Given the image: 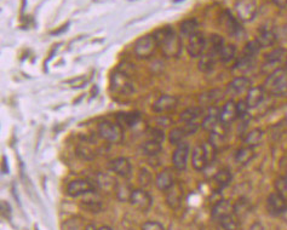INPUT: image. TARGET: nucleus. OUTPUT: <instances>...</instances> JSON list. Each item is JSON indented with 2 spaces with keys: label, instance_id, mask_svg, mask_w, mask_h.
<instances>
[{
  "label": "nucleus",
  "instance_id": "nucleus-1",
  "mask_svg": "<svg viewBox=\"0 0 287 230\" xmlns=\"http://www.w3.org/2000/svg\"><path fill=\"white\" fill-rule=\"evenodd\" d=\"M154 38L157 39L159 48L165 57L176 58L182 52V40L177 33L172 29V27H164L155 32Z\"/></svg>",
  "mask_w": 287,
  "mask_h": 230
},
{
  "label": "nucleus",
  "instance_id": "nucleus-2",
  "mask_svg": "<svg viewBox=\"0 0 287 230\" xmlns=\"http://www.w3.org/2000/svg\"><path fill=\"white\" fill-rule=\"evenodd\" d=\"M262 88L271 96H282L287 93V68H276L271 71Z\"/></svg>",
  "mask_w": 287,
  "mask_h": 230
},
{
  "label": "nucleus",
  "instance_id": "nucleus-3",
  "mask_svg": "<svg viewBox=\"0 0 287 230\" xmlns=\"http://www.w3.org/2000/svg\"><path fill=\"white\" fill-rule=\"evenodd\" d=\"M158 46V42L154 38V35H145L135 43L133 50H135V55L137 57L141 58V60H147V58L154 55Z\"/></svg>",
  "mask_w": 287,
  "mask_h": 230
},
{
  "label": "nucleus",
  "instance_id": "nucleus-4",
  "mask_svg": "<svg viewBox=\"0 0 287 230\" xmlns=\"http://www.w3.org/2000/svg\"><path fill=\"white\" fill-rule=\"evenodd\" d=\"M98 133L101 138L107 141L112 144H118L123 141V129L120 125L109 123V121H103L98 126Z\"/></svg>",
  "mask_w": 287,
  "mask_h": 230
},
{
  "label": "nucleus",
  "instance_id": "nucleus-5",
  "mask_svg": "<svg viewBox=\"0 0 287 230\" xmlns=\"http://www.w3.org/2000/svg\"><path fill=\"white\" fill-rule=\"evenodd\" d=\"M236 17L242 22H249L256 17L257 14V4L255 0H236L234 5Z\"/></svg>",
  "mask_w": 287,
  "mask_h": 230
},
{
  "label": "nucleus",
  "instance_id": "nucleus-6",
  "mask_svg": "<svg viewBox=\"0 0 287 230\" xmlns=\"http://www.w3.org/2000/svg\"><path fill=\"white\" fill-rule=\"evenodd\" d=\"M112 90L114 92L120 93V95H129L133 91L132 83H131V76L125 74L124 71L118 70L113 73L111 79Z\"/></svg>",
  "mask_w": 287,
  "mask_h": 230
},
{
  "label": "nucleus",
  "instance_id": "nucleus-7",
  "mask_svg": "<svg viewBox=\"0 0 287 230\" xmlns=\"http://www.w3.org/2000/svg\"><path fill=\"white\" fill-rule=\"evenodd\" d=\"M287 210V199L279 191L271 193L267 199V211L270 216H280Z\"/></svg>",
  "mask_w": 287,
  "mask_h": 230
},
{
  "label": "nucleus",
  "instance_id": "nucleus-8",
  "mask_svg": "<svg viewBox=\"0 0 287 230\" xmlns=\"http://www.w3.org/2000/svg\"><path fill=\"white\" fill-rule=\"evenodd\" d=\"M129 203L132 205L136 210L141 211V212H146L149 208L152 207V197L143 189H135L132 191Z\"/></svg>",
  "mask_w": 287,
  "mask_h": 230
},
{
  "label": "nucleus",
  "instance_id": "nucleus-9",
  "mask_svg": "<svg viewBox=\"0 0 287 230\" xmlns=\"http://www.w3.org/2000/svg\"><path fill=\"white\" fill-rule=\"evenodd\" d=\"M183 198H185V190H183V186L180 183L174 182L170 188L165 191V199H166V203L168 206L173 210L181 207V205L183 203Z\"/></svg>",
  "mask_w": 287,
  "mask_h": 230
},
{
  "label": "nucleus",
  "instance_id": "nucleus-10",
  "mask_svg": "<svg viewBox=\"0 0 287 230\" xmlns=\"http://www.w3.org/2000/svg\"><path fill=\"white\" fill-rule=\"evenodd\" d=\"M189 144L188 143L183 142L181 144L177 145V148L174 149L173 155H172V164L174 169L178 171H185L187 169V165H188V157H189Z\"/></svg>",
  "mask_w": 287,
  "mask_h": 230
},
{
  "label": "nucleus",
  "instance_id": "nucleus-11",
  "mask_svg": "<svg viewBox=\"0 0 287 230\" xmlns=\"http://www.w3.org/2000/svg\"><path fill=\"white\" fill-rule=\"evenodd\" d=\"M95 191V184L86 179H76L70 182L67 186L68 195L71 198H78L85 195L87 193Z\"/></svg>",
  "mask_w": 287,
  "mask_h": 230
},
{
  "label": "nucleus",
  "instance_id": "nucleus-12",
  "mask_svg": "<svg viewBox=\"0 0 287 230\" xmlns=\"http://www.w3.org/2000/svg\"><path fill=\"white\" fill-rule=\"evenodd\" d=\"M177 104H178V98L174 96L163 95L153 103V110L158 114L168 113V111L173 110Z\"/></svg>",
  "mask_w": 287,
  "mask_h": 230
},
{
  "label": "nucleus",
  "instance_id": "nucleus-13",
  "mask_svg": "<svg viewBox=\"0 0 287 230\" xmlns=\"http://www.w3.org/2000/svg\"><path fill=\"white\" fill-rule=\"evenodd\" d=\"M188 54L193 58H200L201 55L205 52L206 49V39L202 34L199 32L189 38L188 43Z\"/></svg>",
  "mask_w": 287,
  "mask_h": 230
},
{
  "label": "nucleus",
  "instance_id": "nucleus-14",
  "mask_svg": "<svg viewBox=\"0 0 287 230\" xmlns=\"http://www.w3.org/2000/svg\"><path fill=\"white\" fill-rule=\"evenodd\" d=\"M222 121H221L220 118V110L217 108L211 107L210 110H208V114L202 119L201 126L202 129L206 130V131L214 132L220 130V127L222 126Z\"/></svg>",
  "mask_w": 287,
  "mask_h": 230
},
{
  "label": "nucleus",
  "instance_id": "nucleus-15",
  "mask_svg": "<svg viewBox=\"0 0 287 230\" xmlns=\"http://www.w3.org/2000/svg\"><path fill=\"white\" fill-rule=\"evenodd\" d=\"M221 22L223 24V28L228 34L233 36H240L242 33V27L240 26L239 21L233 16L230 11H224L221 17Z\"/></svg>",
  "mask_w": 287,
  "mask_h": 230
},
{
  "label": "nucleus",
  "instance_id": "nucleus-16",
  "mask_svg": "<svg viewBox=\"0 0 287 230\" xmlns=\"http://www.w3.org/2000/svg\"><path fill=\"white\" fill-rule=\"evenodd\" d=\"M109 170H111L112 172L117 173L118 176L126 178V177H129L131 175L132 167H131V163L129 161V159L121 157V158H117V159L112 160L111 163H109Z\"/></svg>",
  "mask_w": 287,
  "mask_h": 230
},
{
  "label": "nucleus",
  "instance_id": "nucleus-17",
  "mask_svg": "<svg viewBox=\"0 0 287 230\" xmlns=\"http://www.w3.org/2000/svg\"><path fill=\"white\" fill-rule=\"evenodd\" d=\"M251 89V80L246 76H238L227 86V92L230 95H239Z\"/></svg>",
  "mask_w": 287,
  "mask_h": 230
},
{
  "label": "nucleus",
  "instance_id": "nucleus-18",
  "mask_svg": "<svg viewBox=\"0 0 287 230\" xmlns=\"http://www.w3.org/2000/svg\"><path fill=\"white\" fill-rule=\"evenodd\" d=\"M192 165L196 171H204L208 166L204 145H196L192 151Z\"/></svg>",
  "mask_w": 287,
  "mask_h": 230
},
{
  "label": "nucleus",
  "instance_id": "nucleus-19",
  "mask_svg": "<svg viewBox=\"0 0 287 230\" xmlns=\"http://www.w3.org/2000/svg\"><path fill=\"white\" fill-rule=\"evenodd\" d=\"M234 213V205H232L227 200H220L214 204L213 208H212V217L220 222L224 217L230 216Z\"/></svg>",
  "mask_w": 287,
  "mask_h": 230
},
{
  "label": "nucleus",
  "instance_id": "nucleus-20",
  "mask_svg": "<svg viewBox=\"0 0 287 230\" xmlns=\"http://www.w3.org/2000/svg\"><path fill=\"white\" fill-rule=\"evenodd\" d=\"M220 118L223 125L233 123L238 118V110H236V103L234 101H228L220 110Z\"/></svg>",
  "mask_w": 287,
  "mask_h": 230
},
{
  "label": "nucleus",
  "instance_id": "nucleus-21",
  "mask_svg": "<svg viewBox=\"0 0 287 230\" xmlns=\"http://www.w3.org/2000/svg\"><path fill=\"white\" fill-rule=\"evenodd\" d=\"M218 56L220 55H218L217 52L212 51V50H208L207 52H204V54L201 55V57L199 58V63H198L199 69H200L201 71H204V73L211 71L212 69H213L214 63H216Z\"/></svg>",
  "mask_w": 287,
  "mask_h": 230
},
{
  "label": "nucleus",
  "instance_id": "nucleus-22",
  "mask_svg": "<svg viewBox=\"0 0 287 230\" xmlns=\"http://www.w3.org/2000/svg\"><path fill=\"white\" fill-rule=\"evenodd\" d=\"M276 34L270 28H261L257 35V42L261 45V48H270L275 44L276 42Z\"/></svg>",
  "mask_w": 287,
  "mask_h": 230
},
{
  "label": "nucleus",
  "instance_id": "nucleus-23",
  "mask_svg": "<svg viewBox=\"0 0 287 230\" xmlns=\"http://www.w3.org/2000/svg\"><path fill=\"white\" fill-rule=\"evenodd\" d=\"M264 95H266V91H264V89L262 86L249 89L247 96H246V102H247L249 108L258 107L264 99Z\"/></svg>",
  "mask_w": 287,
  "mask_h": 230
},
{
  "label": "nucleus",
  "instance_id": "nucleus-24",
  "mask_svg": "<svg viewBox=\"0 0 287 230\" xmlns=\"http://www.w3.org/2000/svg\"><path fill=\"white\" fill-rule=\"evenodd\" d=\"M202 115H204V110L201 107H190L181 113L180 120L185 124L196 123L200 118H202Z\"/></svg>",
  "mask_w": 287,
  "mask_h": 230
},
{
  "label": "nucleus",
  "instance_id": "nucleus-25",
  "mask_svg": "<svg viewBox=\"0 0 287 230\" xmlns=\"http://www.w3.org/2000/svg\"><path fill=\"white\" fill-rule=\"evenodd\" d=\"M173 183H174L173 173L171 172L170 170L161 171V172L157 176V179H155V184H157L158 189L163 191H166Z\"/></svg>",
  "mask_w": 287,
  "mask_h": 230
},
{
  "label": "nucleus",
  "instance_id": "nucleus-26",
  "mask_svg": "<svg viewBox=\"0 0 287 230\" xmlns=\"http://www.w3.org/2000/svg\"><path fill=\"white\" fill-rule=\"evenodd\" d=\"M255 158V150L254 148L247 147V145H244L239 149L238 151L235 153V163L239 165V166H245L251 163V160Z\"/></svg>",
  "mask_w": 287,
  "mask_h": 230
},
{
  "label": "nucleus",
  "instance_id": "nucleus-27",
  "mask_svg": "<svg viewBox=\"0 0 287 230\" xmlns=\"http://www.w3.org/2000/svg\"><path fill=\"white\" fill-rule=\"evenodd\" d=\"M96 184L98 185V188L101 190L104 191H115V188H117V181L111 177L109 175H105V173H99L96 178Z\"/></svg>",
  "mask_w": 287,
  "mask_h": 230
},
{
  "label": "nucleus",
  "instance_id": "nucleus-28",
  "mask_svg": "<svg viewBox=\"0 0 287 230\" xmlns=\"http://www.w3.org/2000/svg\"><path fill=\"white\" fill-rule=\"evenodd\" d=\"M232 179H233L232 172H230V170L227 169V167H223V169L218 170L216 175H214V182H216L218 188H226V186L230 184Z\"/></svg>",
  "mask_w": 287,
  "mask_h": 230
},
{
  "label": "nucleus",
  "instance_id": "nucleus-29",
  "mask_svg": "<svg viewBox=\"0 0 287 230\" xmlns=\"http://www.w3.org/2000/svg\"><path fill=\"white\" fill-rule=\"evenodd\" d=\"M222 97H223V92L221 91V90H212V91L202 93L200 97H199V101L201 102V104L210 105L211 108L213 107V104L216 103V102L222 99Z\"/></svg>",
  "mask_w": 287,
  "mask_h": 230
},
{
  "label": "nucleus",
  "instance_id": "nucleus-30",
  "mask_svg": "<svg viewBox=\"0 0 287 230\" xmlns=\"http://www.w3.org/2000/svg\"><path fill=\"white\" fill-rule=\"evenodd\" d=\"M199 26H200V24H199V22L195 20V18H190V20H186L181 23L180 29L183 35L190 38V36H193L194 34L199 33Z\"/></svg>",
  "mask_w": 287,
  "mask_h": 230
},
{
  "label": "nucleus",
  "instance_id": "nucleus-31",
  "mask_svg": "<svg viewBox=\"0 0 287 230\" xmlns=\"http://www.w3.org/2000/svg\"><path fill=\"white\" fill-rule=\"evenodd\" d=\"M262 138H263V131L261 129H254L251 130L245 137V145L247 147L255 148L260 144Z\"/></svg>",
  "mask_w": 287,
  "mask_h": 230
},
{
  "label": "nucleus",
  "instance_id": "nucleus-32",
  "mask_svg": "<svg viewBox=\"0 0 287 230\" xmlns=\"http://www.w3.org/2000/svg\"><path fill=\"white\" fill-rule=\"evenodd\" d=\"M87 224H85V220L80 217H73V218L67 219L62 224V230H85Z\"/></svg>",
  "mask_w": 287,
  "mask_h": 230
},
{
  "label": "nucleus",
  "instance_id": "nucleus-33",
  "mask_svg": "<svg viewBox=\"0 0 287 230\" xmlns=\"http://www.w3.org/2000/svg\"><path fill=\"white\" fill-rule=\"evenodd\" d=\"M285 54H286L285 50L281 48L271 50L270 52H268V54L266 55L267 64H269V66H274V64L280 63V62L283 60V57H285Z\"/></svg>",
  "mask_w": 287,
  "mask_h": 230
},
{
  "label": "nucleus",
  "instance_id": "nucleus-34",
  "mask_svg": "<svg viewBox=\"0 0 287 230\" xmlns=\"http://www.w3.org/2000/svg\"><path fill=\"white\" fill-rule=\"evenodd\" d=\"M261 49H262L261 45L258 44L257 40H252V42H249L245 45L244 51H242L241 56L242 57L249 58V60H255V58L257 57L258 52H260Z\"/></svg>",
  "mask_w": 287,
  "mask_h": 230
},
{
  "label": "nucleus",
  "instance_id": "nucleus-35",
  "mask_svg": "<svg viewBox=\"0 0 287 230\" xmlns=\"http://www.w3.org/2000/svg\"><path fill=\"white\" fill-rule=\"evenodd\" d=\"M142 151L143 154L148 155V157H155L161 151V143L148 139L142 144Z\"/></svg>",
  "mask_w": 287,
  "mask_h": 230
},
{
  "label": "nucleus",
  "instance_id": "nucleus-36",
  "mask_svg": "<svg viewBox=\"0 0 287 230\" xmlns=\"http://www.w3.org/2000/svg\"><path fill=\"white\" fill-rule=\"evenodd\" d=\"M249 210H251V204L248 203L247 199H239L236 204L234 205V213L236 214L239 219L245 217L249 212Z\"/></svg>",
  "mask_w": 287,
  "mask_h": 230
},
{
  "label": "nucleus",
  "instance_id": "nucleus-37",
  "mask_svg": "<svg viewBox=\"0 0 287 230\" xmlns=\"http://www.w3.org/2000/svg\"><path fill=\"white\" fill-rule=\"evenodd\" d=\"M188 136V133L186 132L185 127H176V129L171 130L170 136H168V139H170V143L173 145H178L181 143H183L185 138Z\"/></svg>",
  "mask_w": 287,
  "mask_h": 230
},
{
  "label": "nucleus",
  "instance_id": "nucleus-38",
  "mask_svg": "<svg viewBox=\"0 0 287 230\" xmlns=\"http://www.w3.org/2000/svg\"><path fill=\"white\" fill-rule=\"evenodd\" d=\"M132 191L133 190L131 189V186L126 183H118L117 188H115V194L120 201H130Z\"/></svg>",
  "mask_w": 287,
  "mask_h": 230
},
{
  "label": "nucleus",
  "instance_id": "nucleus-39",
  "mask_svg": "<svg viewBox=\"0 0 287 230\" xmlns=\"http://www.w3.org/2000/svg\"><path fill=\"white\" fill-rule=\"evenodd\" d=\"M236 55V49L235 46L232 44L224 45L222 50L220 51V60L223 62V63H228V62L233 61L235 58Z\"/></svg>",
  "mask_w": 287,
  "mask_h": 230
},
{
  "label": "nucleus",
  "instance_id": "nucleus-40",
  "mask_svg": "<svg viewBox=\"0 0 287 230\" xmlns=\"http://www.w3.org/2000/svg\"><path fill=\"white\" fill-rule=\"evenodd\" d=\"M220 224L224 230H238L239 229V218L236 217L235 213L230 214V216L224 217L220 220Z\"/></svg>",
  "mask_w": 287,
  "mask_h": 230
},
{
  "label": "nucleus",
  "instance_id": "nucleus-41",
  "mask_svg": "<svg viewBox=\"0 0 287 230\" xmlns=\"http://www.w3.org/2000/svg\"><path fill=\"white\" fill-rule=\"evenodd\" d=\"M80 206H82L83 210H85L90 213H99V212H102V210H103L102 203H99V201H96V200L82 201Z\"/></svg>",
  "mask_w": 287,
  "mask_h": 230
},
{
  "label": "nucleus",
  "instance_id": "nucleus-42",
  "mask_svg": "<svg viewBox=\"0 0 287 230\" xmlns=\"http://www.w3.org/2000/svg\"><path fill=\"white\" fill-rule=\"evenodd\" d=\"M120 126H133L139 120L138 114H120L117 117Z\"/></svg>",
  "mask_w": 287,
  "mask_h": 230
},
{
  "label": "nucleus",
  "instance_id": "nucleus-43",
  "mask_svg": "<svg viewBox=\"0 0 287 230\" xmlns=\"http://www.w3.org/2000/svg\"><path fill=\"white\" fill-rule=\"evenodd\" d=\"M210 143L217 149V150L218 149H222L224 147V144H226V137H224V133L220 132V130H218V131L211 132Z\"/></svg>",
  "mask_w": 287,
  "mask_h": 230
},
{
  "label": "nucleus",
  "instance_id": "nucleus-44",
  "mask_svg": "<svg viewBox=\"0 0 287 230\" xmlns=\"http://www.w3.org/2000/svg\"><path fill=\"white\" fill-rule=\"evenodd\" d=\"M224 46V40L221 35H217V34H212L210 38V50L212 51L217 52L220 55V51L222 50Z\"/></svg>",
  "mask_w": 287,
  "mask_h": 230
},
{
  "label": "nucleus",
  "instance_id": "nucleus-45",
  "mask_svg": "<svg viewBox=\"0 0 287 230\" xmlns=\"http://www.w3.org/2000/svg\"><path fill=\"white\" fill-rule=\"evenodd\" d=\"M164 138H165V135H164L163 130H160L159 127H153V129H149L148 139L159 142V143H163Z\"/></svg>",
  "mask_w": 287,
  "mask_h": 230
},
{
  "label": "nucleus",
  "instance_id": "nucleus-46",
  "mask_svg": "<svg viewBox=\"0 0 287 230\" xmlns=\"http://www.w3.org/2000/svg\"><path fill=\"white\" fill-rule=\"evenodd\" d=\"M204 145V149H205V153H206V158H207V161H208V165H211L213 163L214 159H216V154H217V149L213 147V145L211 144L210 142L208 143H205Z\"/></svg>",
  "mask_w": 287,
  "mask_h": 230
},
{
  "label": "nucleus",
  "instance_id": "nucleus-47",
  "mask_svg": "<svg viewBox=\"0 0 287 230\" xmlns=\"http://www.w3.org/2000/svg\"><path fill=\"white\" fill-rule=\"evenodd\" d=\"M138 181H139V184L142 186H149L152 184V175L149 173V171H147L146 169H141L139 171V175H138Z\"/></svg>",
  "mask_w": 287,
  "mask_h": 230
},
{
  "label": "nucleus",
  "instance_id": "nucleus-48",
  "mask_svg": "<svg viewBox=\"0 0 287 230\" xmlns=\"http://www.w3.org/2000/svg\"><path fill=\"white\" fill-rule=\"evenodd\" d=\"M249 109V105L246 102V99H241L236 103V110H238V118H244L247 115Z\"/></svg>",
  "mask_w": 287,
  "mask_h": 230
},
{
  "label": "nucleus",
  "instance_id": "nucleus-49",
  "mask_svg": "<svg viewBox=\"0 0 287 230\" xmlns=\"http://www.w3.org/2000/svg\"><path fill=\"white\" fill-rule=\"evenodd\" d=\"M142 230H165L164 226L158 222H153V220H148V222L143 223Z\"/></svg>",
  "mask_w": 287,
  "mask_h": 230
},
{
  "label": "nucleus",
  "instance_id": "nucleus-50",
  "mask_svg": "<svg viewBox=\"0 0 287 230\" xmlns=\"http://www.w3.org/2000/svg\"><path fill=\"white\" fill-rule=\"evenodd\" d=\"M78 153H79V155L82 158H84V159H87V160H91L93 159V151L90 150V149H87L86 147H83L82 148V150H78Z\"/></svg>",
  "mask_w": 287,
  "mask_h": 230
},
{
  "label": "nucleus",
  "instance_id": "nucleus-51",
  "mask_svg": "<svg viewBox=\"0 0 287 230\" xmlns=\"http://www.w3.org/2000/svg\"><path fill=\"white\" fill-rule=\"evenodd\" d=\"M2 214L3 217H5V218H9L11 214V207L6 201H3L2 203Z\"/></svg>",
  "mask_w": 287,
  "mask_h": 230
},
{
  "label": "nucleus",
  "instance_id": "nucleus-52",
  "mask_svg": "<svg viewBox=\"0 0 287 230\" xmlns=\"http://www.w3.org/2000/svg\"><path fill=\"white\" fill-rule=\"evenodd\" d=\"M273 2L280 9H287V0H273Z\"/></svg>",
  "mask_w": 287,
  "mask_h": 230
},
{
  "label": "nucleus",
  "instance_id": "nucleus-53",
  "mask_svg": "<svg viewBox=\"0 0 287 230\" xmlns=\"http://www.w3.org/2000/svg\"><path fill=\"white\" fill-rule=\"evenodd\" d=\"M249 230H266V229H264V226H263V224H262L261 222H256V223H254V224L251 225V228H249Z\"/></svg>",
  "mask_w": 287,
  "mask_h": 230
},
{
  "label": "nucleus",
  "instance_id": "nucleus-54",
  "mask_svg": "<svg viewBox=\"0 0 287 230\" xmlns=\"http://www.w3.org/2000/svg\"><path fill=\"white\" fill-rule=\"evenodd\" d=\"M85 230H99V229L96 228V225H95V224H87V226H86V229H85Z\"/></svg>",
  "mask_w": 287,
  "mask_h": 230
},
{
  "label": "nucleus",
  "instance_id": "nucleus-55",
  "mask_svg": "<svg viewBox=\"0 0 287 230\" xmlns=\"http://www.w3.org/2000/svg\"><path fill=\"white\" fill-rule=\"evenodd\" d=\"M99 230H113V229L109 228V226H102V228H99Z\"/></svg>",
  "mask_w": 287,
  "mask_h": 230
}]
</instances>
